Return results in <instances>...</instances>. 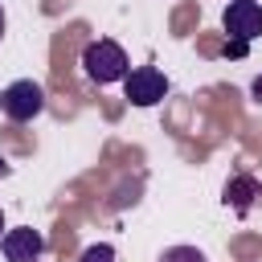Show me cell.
Here are the masks:
<instances>
[{
	"label": "cell",
	"instance_id": "1",
	"mask_svg": "<svg viewBox=\"0 0 262 262\" xmlns=\"http://www.w3.org/2000/svg\"><path fill=\"white\" fill-rule=\"evenodd\" d=\"M82 70H86V78L90 82H98V86H111V82H123L127 78V53H123V45L119 41H90L86 49H82Z\"/></svg>",
	"mask_w": 262,
	"mask_h": 262
},
{
	"label": "cell",
	"instance_id": "2",
	"mask_svg": "<svg viewBox=\"0 0 262 262\" xmlns=\"http://www.w3.org/2000/svg\"><path fill=\"white\" fill-rule=\"evenodd\" d=\"M0 111L12 119V123H29L45 111V90L33 82V78H16L12 86L0 90Z\"/></svg>",
	"mask_w": 262,
	"mask_h": 262
},
{
	"label": "cell",
	"instance_id": "3",
	"mask_svg": "<svg viewBox=\"0 0 262 262\" xmlns=\"http://www.w3.org/2000/svg\"><path fill=\"white\" fill-rule=\"evenodd\" d=\"M123 90H127L131 106H156V102L168 94V78H164V70H156V66H135V70H127Z\"/></svg>",
	"mask_w": 262,
	"mask_h": 262
},
{
	"label": "cell",
	"instance_id": "4",
	"mask_svg": "<svg viewBox=\"0 0 262 262\" xmlns=\"http://www.w3.org/2000/svg\"><path fill=\"white\" fill-rule=\"evenodd\" d=\"M221 25H225L229 41L250 45L254 37H262V4H258V0H229Z\"/></svg>",
	"mask_w": 262,
	"mask_h": 262
},
{
	"label": "cell",
	"instance_id": "5",
	"mask_svg": "<svg viewBox=\"0 0 262 262\" xmlns=\"http://www.w3.org/2000/svg\"><path fill=\"white\" fill-rule=\"evenodd\" d=\"M0 250H4L8 262H37V254L45 250V237L33 225H20V229H8L0 237Z\"/></svg>",
	"mask_w": 262,
	"mask_h": 262
},
{
	"label": "cell",
	"instance_id": "6",
	"mask_svg": "<svg viewBox=\"0 0 262 262\" xmlns=\"http://www.w3.org/2000/svg\"><path fill=\"white\" fill-rule=\"evenodd\" d=\"M254 196H258V176H250V172L229 176V184H225V205H229L233 213H250Z\"/></svg>",
	"mask_w": 262,
	"mask_h": 262
},
{
	"label": "cell",
	"instance_id": "7",
	"mask_svg": "<svg viewBox=\"0 0 262 262\" xmlns=\"http://www.w3.org/2000/svg\"><path fill=\"white\" fill-rule=\"evenodd\" d=\"M160 262H209L196 246H168L164 254H160Z\"/></svg>",
	"mask_w": 262,
	"mask_h": 262
},
{
	"label": "cell",
	"instance_id": "8",
	"mask_svg": "<svg viewBox=\"0 0 262 262\" xmlns=\"http://www.w3.org/2000/svg\"><path fill=\"white\" fill-rule=\"evenodd\" d=\"M78 262H119V254H115V246L94 242V246H86V250H82V258H78Z\"/></svg>",
	"mask_w": 262,
	"mask_h": 262
},
{
	"label": "cell",
	"instance_id": "9",
	"mask_svg": "<svg viewBox=\"0 0 262 262\" xmlns=\"http://www.w3.org/2000/svg\"><path fill=\"white\" fill-rule=\"evenodd\" d=\"M250 45H237V41H225V57H246Z\"/></svg>",
	"mask_w": 262,
	"mask_h": 262
},
{
	"label": "cell",
	"instance_id": "10",
	"mask_svg": "<svg viewBox=\"0 0 262 262\" xmlns=\"http://www.w3.org/2000/svg\"><path fill=\"white\" fill-rule=\"evenodd\" d=\"M250 98H254V102H262V74L250 82Z\"/></svg>",
	"mask_w": 262,
	"mask_h": 262
},
{
	"label": "cell",
	"instance_id": "11",
	"mask_svg": "<svg viewBox=\"0 0 262 262\" xmlns=\"http://www.w3.org/2000/svg\"><path fill=\"white\" fill-rule=\"evenodd\" d=\"M0 37H4V8H0Z\"/></svg>",
	"mask_w": 262,
	"mask_h": 262
},
{
	"label": "cell",
	"instance_id": "12",
	"mask_svg": "<svg viewBox=\"0 0 262 262\" xmlns=\"http://www.w3.org/2000/svg\"><path fill=\"white\" fill-rule=\"evenodd\" d=\"M0 229H4V213H0Z\"/></svg>",
	"mask_w": 262,
	"mask_h": 262
}]
</instances>
